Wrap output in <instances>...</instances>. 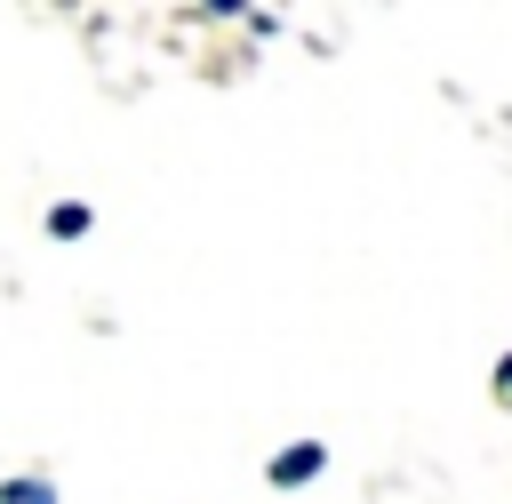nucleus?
Returning a JSON list of instances; mask_svg holds the SVG:
<instances>
[{"mask_svg":"<svg viewBox=\"0 0 512 504\" xmlns=\"http://www.w3.org/2000/svg\"><path fill=\"white\" fill-rule=\"evenodd\" d=\"M320 464H328V448H320V440H288V448L272 456V472H264V480H272V488H304Z\"/></svg>","mask_w":512,"mask_h":504,"instance_id":"f257e3e1","label":"nucleus"},{"mask_svg":"<svg viewBox=\"0 0 512 504\" xmlns=\"http://www.w3.org/2000/svg\"><path fill=\"white\" fill-rule=\"evenodd\" d=\"M496 408H512V352L496 360Z\"/></svg>","mask_w":512,"mask_h":504,"instance_id":"20e7f679","label":"nucleus"},{"mask_svg":"<svg viewBox=\"0 0 512 504\" xmlns=\"http://www.w3.org/2000/svg\"><path fill=\"white\" fill-rule=\"evenodd\" d=\"M0 504H56V480L48 472H16V480H0Z\"/></svg>","mask_w":512,"mask_h":504,"instance_id":"f03ea898","label":"nucleus"},{"mask_svg":"<svg viewBox=\"0 0 512 504\" xmlns=\"http://www.w3.org/2000/svg\"><path fill=\"white\" fill-rule=\"evenodd\" d=\"M80 232H88V208L80 200H56L48 208V240H80Z\"/></svg>","mask_w":512,"mask_h":504,"instance_id":"7ed1b4c3","label":"nucleus"}]
</instances>
